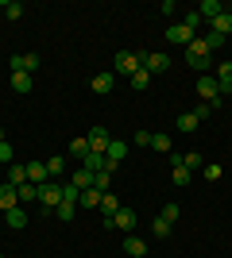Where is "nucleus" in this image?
Returning <instances> with one entry per match:
<instances>
[{
	"mask_svg": "<svg viewBox=\"0 0 232 258\" xmlns=\"http://www.w3.org/2000/svg\"><path fill=\"white\" fill-rule=\"evenodd\" d=\"M170 227H174V224H166L163 216H155V220H151V235L155 239H166V235H170Z\"/></svg>",
	"mask_w": 232,
	"mask_h": 258,
	"instance_id": "27",
	"label": "nucleus"
},
{
	"mask_svg": "<svg viewBox=\"0 0 232 258\" xmlns=\"http://www.w3.org/2000/svg\"><path fill=\"white\" fill-rule=\"evenodd\" d=\"M27 201H39V185H31V181L20 185V205H27Z\"/></svg>",
	"mask_w": 232,
	"mask_h": 258,
	"instance_id": "31",
	"label": "nucleus"
},
{
	"mask_svg": "<svg viewBox=\"0 0 232 258\" xmlns=\"http://www.w3.org/2000/svg\"><path fill=\"white\" fill-rule=\"evenodd\" d=\"M85 154H89V139L81 135V139L70 143V158H81V162H85Z\"/></svg>",
	"mask_w": 232,
	"mask_h": 258,
	"instance_id": "28",
	"label": "nucleus"
},
{
	"mask_svg": "<svg viewBox=\"0 0 232 258\" xmlns=\"http://www.w3.org/2000/svg\"><path fill=\"white\" fill-rule=\"evenodd\" d=\"M198 93H201V100H205V104L221 108V85H217V77H213V74H201V77H198Z\"/></svg>",
	"mask_w": 232,
	"mask_h": 258,
	"instance_id": "1",
	"label": "nucleus"
},
{
	"mask_svg": "<svg viewBox=\"0 0 232 258\" xmlns=\"http://www.w3.org/2000/svg\"><path fill=\"white\" fill-rule=\"evenodd\" d=\"M85 139H89V151H93V154H105V151H109V143H112V135L97 123V127H89Z\"/></svg>",
	"mask_w": 232,
	"mask_h": 258,
	"instance_id": "4",
	"label": "nucleus"
},
{
	"mask_svg": "<svg viewBox=\"0 0 232 258\" xmlns=\"http://www.w3.org/2000/svg\"><path fill=\"white\" fill-rule=\"evenodd\" d=\"M205 43H209V50H221V46H224V35L209 31V35H205Z\"/></svg>",
	"mask_w": 232,
	"mask_h": 258,
	"instance_id": "37",
	"label": "nucleus"
},
{
	"mask_svg": "<svg viewBox=\"0 0 232 258\" xmlns=\"http://www.w3.org/2000/svg\"><path fill=\"white\" fill-rule=\"evenodd\" d=\"M0 162H12V143H0Z\"/></svg>",
	"mask_w": 232,
	"mask_h": 258,
	"instance_id": "42",
	"label": "nucleus"
},
{
	"mask_svg": "<svg viewBox=\"0 0 232 258\" xmlns=\"http://www.w3.org/2000/svg\"><path fill=\"white\" fill-rule=\"evenodd\" d=\"M120 212V201H116V193H105L101 197V220H109V216Z\"/></svg>",
	"mask_w": 232,
	"mask_h": 258,
	"instance_id": "18",
	"label": "nucleus"
},
{
	"mask_svg": "<svg viewBox=\"0 0 232 258\" xmlns=\"http://www.w3.org/2000/svg\"><path fill=\"white\" fill-rule=\"evenodd\" d=\"M27 181H31V185L51 181V173H47V162H27Z\"/></svg>",
	"mask_w": 232,
	"mask_h": 258,
	"instance_id": "14",
	"label": "nucleus"
},
{
	"mask_svg": "<svg viewBox=\"0 0 232 258\" xmlns=\"http://www.w3.org/2000/svg\"><path fill=\"white\" fill-rule=\"evenodd\" d=\"M151 151L170 154V135H155V131H151Z\"/></svg>",
	"mask_w": 232,
	"mask_h": 258,
	"instance_id": "33",
	"label": "nucleus"
},
{
	"mask_svg": "<svg viewBox=\"0 0 232 258\" xmlns=\"http://www.w3.org/2000/svg\"><path fill=\"white\" fill-rule=\"evenodd\" d=\"M140 66H144L147 74H166L170 70V54H163V50H155V54H140Z\"/></svg>",
	"mask_w": 232,
	"mask_h": 258,
	"instance_id": "2",
	"label": "nucleus"
},
{
	"mask_svg": "<svg viewBox=\"0 0 232 258\" xmlns=\"http://www.w3.org/2000/svg\"><path fill=\"white\" fill-rule=\"evenodd\" d=\"M47 173H51V181H58V177L66 173V158H62V154H55V158H47Z\"/></svg>",
	"mask_w": 232,
	"mask_h": 258,
	"instance_id": "22",
	"label": "nucleus"
},
{
	"mask_svg": "<svg viewBox=\"0 0 232 258\" xmlns=\"http://www.w3.org/2000/svg\"><path fill=\"white\" fill-rule=\"evenodd\" d=\"M135 147H151V131H135Z\"/></svg>",
	"mask_w": 232,
	"mask_h": 258,
	"instance_id": "39",
	"label": "nucleus"
},
{
	"mask_svg": "<svg viewBox=\"0 0 232 258\" xmlns=\"http://www.w3.org/2000/svg\"><path fill=\"white\" fill-rule=\"evenodd\" d=\"M190 177H194V173H190V170H186V166H182V162H178L174 170H170V181H174V185H178V189H182V185H190Z\"/></svg>",
	"mask_w": 232,
	"mask_h": 258,
	"instance_id": "26",
	"label": "nucleus"
},
{
	"mask_svg": "<svg viewBox=\"0 0 232 258\" xmlns=\"http://www.w3.org/2000/svg\"><path fill=\"white\" fill-rule=\"evenodd\" d=\"M209 31H217V35H224V39H228V35H232V12H221V16L209 23Z\"/></svg>",
	"mask_w": 232,
	"mask_h": 258,
	"instance_id": "17",
	"label": "nucleus"
},
{
	"mask_svg": "<svg viewBox=\"0 0 232 258\" xmlns=\"http://www.w3.org/2000/svg\"><path fill=\"white\" fill-rule=\"evenodd\" d=\"M178 131H182V135H194V131H198V116H194V112H182V116H178Z\"/></svg>",
	"mask_w": 232,
	"mask_h": 258,
	"instance_id": "23",
	"label": "nucleus"
},
{
	"mask_svg": "<svg viewBox=\"0 0 232 258\" xmlns=\"http://www.w3.org/2000/svg\"><path fill=\"white\" fill-rule=\"evenodd\" d=\"M101 189H81V201H77V208H101Z\"/></svg>",
	"mask_w": 232,
	"mask_h": 258,
	"instance_id": "20",
	"label": "nucleus"
},
{
	"mask_svg": "<svg viewBox=\"0 0 232 258\" xmlns=\"http://www.w3.org/2000/svg\"><path fill=\"white\" fill-rule=\"evenodd\" d=\"M0 143H4V127H0Z\"/></svg>",
	"mask_w": 232,
	"mask_h": 258,
	"instance_id": "43",
	"label": "nucleus"
},
{
	"mask_svg": "<svg viewBox=\"0 0 232 258\" xmlns=\"http://www.w3.org/2000/svg\"><path fill=\"white\" fill-rule=\"evenodd\" d=\"M23 181H27V166H8V185H16V189H20Z\"/></svg>",
	"mask_w": 232,
	"mask_h": 258,
	"instance_id": "29",
	"label": "nucleus"
},
{
	"mask_svg": "<svg viewBox=\"0 0 232 258\" xmlns=\"http://www.w3.org/2000/svg\"><path fill=\"white\" fill-rule=\"evenodd\" d=\"M55 216L62 220V224H66V220H74V216H77V205H74V201H62V205L55 208Z\"/></svg>",
	"mask_w": 232,
	"mask_h": 258,
	"instance_id": "30",
	"label": "nucleus"
},
{
	"mask_svg": "<svg viewBox=\"0 0 232 258\" xmlns=\"http://www.w3.org/2000/svg\"><path fill=\"white\" fill-rule=\"evenodd\" d=\"M89 89H93L97 97H109L112 89H116V74H97L93 81H89Z\"/></svg>",
	"mask_w": 232,
	"mask_h": 258,
	"instance_id": "9",
	"label": "nucleus"
},
{
	"mask_svg": "<svg viewBox=\"0 0 232 258\" xmlns=\"http://www.w3.org/2000/svg\"><path fill=\"white\" fill-rule=\"evenodd\" d=\"M4 16H8V20H20V16H23V4H16V0L4 4Z\"/></svg>",
	"mask_w": 232,
	"mask_h": 258,
	"instance_id": "36",
	"label": "nucleus"
},
{
	"mask_svg": "<svg viewBox=\"0 0 232 258\" xmlns=\"http://www.w3.org/2000/svg\"><path fill=\"white\" fill-rule=\"evenodd\" d=\"M209 112H213V104H198V108H194V116H198V123H201V119H209Z\"/></svg>",
	"mask_w": 232,
	"mask_h": 258,
	"instance_id": "41",
	"label": "nucleus"
},
{
	"mask_svg": "<svg viewBox=\"0 0 232 258\" xmlns=\"http://www.w3.org/2000/svg\"><path fill=\"white\" fill-rule=\"evenodd\" d=\"M132 227H135V212L120 205V212L112 216V231H124V235H132Z\"/></svg>",
	"mask_w": 232,
	"mask_h": 258,
	"instance_id": "7",
	"label": "nucleus"
},
{
	"mask_svg": "<svg viewBox=\"0 0 232 258\" xmlns=\"http://www.w3.org/2000/svg\"><path fill=\"white\" fill-rule=\"evenodd\" d=\"M124 254H132V258H144V254H147V243H144L140 235H128V239H124Z\"/></svg>",
	"mask_w": 232,
	"mask_h": 258,
	"instance_id": "16",
	"label": "nucleus"
},
{
	"mask_svg": "<svg viewBox=\"0 0 232 258\" xmlns=\"http://www.w3.org/2000/svg\"><path fill=\"white\" fill-rule=\"evenodd\" d=\"M109 181H112V177H109V170L93 173V189H101V193H112V189H109Z\"/></svg>",
	"mask_w": 232,
	"mask_h": 258,
	"instance_id": "34",
	"label": "nucleus"
},
{
	"mask_svg": "<svg viewBox=\"0 0 232 258\" xmlns=\"http://www.w3.org/2000/svg\"><path fill=\"white\" fill-rule=\"evenodd\" d=\"M221 12H224V4H221V0H201V4H198V16H201V20H217V16H221Z\"/></svg>",
	"mask_w": 232,
	"mask_h": 258,
	"instance_id": "13",
	"label": "nucleus"
},
{
	"mask_svg": "<svg viewBox=\"0 0 232 258\" xmlns=\"http://www.w3.org/2000/svg\"><path fill=\"white\" fill-rule=\"evenodd\" d=\"M194 39H198V35L190 31L186 23H174V27H166V43H186V46H190Z\"/></svg>",
	"mask_w": 232,
	"mask_h": 258,
	"instance_id": "10",
	"label": "nucleus"
},
{
	"mask_svg": "<svg viewBox=\"0 0 232 258\" xmlns=\"http://www.w3.org/2000/svg\"><path fill=\"white\" fill-rule=\"evenodd\" d=\"M0 258H4V254H0Z\"/></svg>",
	"mask_w": 232,
	"mask_h": 258,
	"instance_id": "44",
	"label": "nucleus"
},
{
	"mask_svg": "<svg viewBox=\"0 0 232 258\" xmlns=\"http://www.w3.org/2000/svg\"><path fill=\"white\" fill-rule=\"evenodd\" d=\"M182 166H186V170L194 173V170H201V166H205V158H201L198 151H190V154H182Z\"/></svg>",
	"mask_w": 232,
	"mask_h": 258,
	"instance_id": "32",
	"label": "nucleus"
},
{
	"mask_svg": "<svg viewBox=\"0 0 232 258\" xmlns=\"http://www.w3.org/2000/svg\"><path fill=\"white\" fill-rule=\"evenodd\" d=\"M39 201H43V208L55 212V208L62 205V181H43L39 185Z\"/></svg>",
	"mask_w": 232,
	"mask_h": 258,
	"instance_id": "3",
	"label": "nucleus"
},
{
	"mask_svg": "<svg viewBox=\"0 0 232 258\" xmlns=\"http://www.w3.org/2000/svg\"><path fill=\"white\" fill-rule=\"evenodd\" d=\"M128 151H132V143H124V139H112L109 143V151H105V158H109V170H116L124 158H128Z\"/></svg>",
	"mask_w": 232,
	"mask_h": 258,
	"instance_id": "6",
	"label": "nucleus"
},
{
	"mask_svg": "<svg viewBox=\"0 0 232 258\" xmlns=\"http://www.w3.org/2000/svg\"><path fill=\"white\" fill-rule=\"evenodd\" d=\"M39 54H12V74H35L39 70Z\"/></svg>",
	"mask_w": 232,
	"mask_h": 258,
	"instance_id": "5",
	"label": "nucleus"
},
{
	"mask_svg": "<svg viewBox=\"0 0 232 258\" xmlns=\"http://www.w3.org/2000/svg\"><path fill=\"white\" fill-rule=\"evenodd\" d=\"M213 77H217V85H221V97L232 93V62H221L217 70H213Z\"/></svg>",
	"mask_w": 232,
	"mask_h": 258,
	"instance_id": "12",
	"label": "nucleus"
},
{
	"mask_svg": "<svg viewBox=\"0 0 232 258\" xmlns=\"http://www.w3.org/2000/svg\"><path fill=\"white\" fill-rule=\"evenodd\" d=\"M70 181H74L77 189H93V170H85V166H77V170L70 173Z\"/></svg>",
	"mask_w": 232,
	"mask_h": 258,
	"instance_id": "19",
	"label": "nucleus"
},
{
	"mask_svg": "<svg viewBox=\"0 0 232 258\" xmlns=\"http://www.w3.org/2000/svg\"><path fill=\"white\" fill-rule=\"evenodd\" d=\"M4 220H8V227H27V212H23V205L8 208V212H4Z\"/></svg>",
	"mask_w": 232,
	"mask_h": 258,
	"instance_id": "21",
	"label": "nucleus"
},
{
	"mask_svg": "<svg viewBox=\"0 0 232 258\" xmlns=\"http://www.w3.org/2000/svg\"><path fill=\"white\" fill-rule=\"evenodd\" d=\"M178 23H186L190 31L198 35V27H201V16H198V12H186V16H182V20H178Z\"/></svg>",
	"mask_w": 232,
	"mask_h": 258,
	"instance_id": "35",
	"label": "nucleus"
},
{
	"mask_svg": "<svg viewBox=\"0 0 232 258\" xmlns=\"http://www.w3.org/2000/svg\"><path fill=\"white\" fill-rule=\"evenodd\" d=\"M31 74H12V89H16V93H31Z\"/></svg>",
	"mask_w": 232,
	"mask_h": 258,
	"instance_id": "24",
	"label": "nucleus"
},
{
	"mask_svg": "<svg viewBox=\"0 0 232 258\" xmlns=\"http://www.w3.org/2000/svg\"><path fill=\"white\" fill-rule=\"evenodd\" d=\"M20 205V189H16V185H0V212H8V208H16Z\"/></svg>",
	"mask_w": 232,
	"mask_h": 258,
	"instance_id": "11",
	"label": "nucleus"
},
{
	"mask_svg": "<svg viewBox=\"0 0 232 258\" xmlns=\"http://www.w3.org/2000/svg\"><path fill=\"white\" fill-rule=\"evenodd\" d=\"M163 220H166V224H178V205H174V201L163 208Z\"/></svg>",
	"mask_w": 232,
	"mask_h": 258,
	"instance_id": "38",
	"label": "nucleus"
},
{
	"mask_svg": "<svg viewBox=\"0 0 232 258\" xmlns=\"http://www.w3.org/2000/svg\"><path fill=\"white\" fill-rule=\"evenodd\" d=\"M201 170H205V177H209V181H221V166H201Z\"/></svg>",
	"mask_w": 232,
	"mask_h": 258,
	"instance_id": "40",
	"label": "nucleus"
},
{
	"mask_svg": "<svg viewBox=\"0 0 232 258\" xmlns=\"http://www.w3.org/2000/svg\"><path fill=\"white\" fill-rule=\"evenodd\" d=\"M135 70H140V54H135V50H120V54H116V74L132 77Z\"/></svg>",
	"mask_w": 232,
	"mask_h": 258,
	"instance_id": "8",
	"label": "nucleus"
},
{
	"mask_svg": "<svg viewBox=\"0 0 232 258\" xmlns=\"http://www.w3.org/2000/svg\"><path fill=\"white\" fill-rule=\"evenodd\" d=\"M209 43H205V35H198V39H194V43H190L186 46V62H190V58H209Z\"/></svg>",
	"mask_w": 232,
	"mask_h": 258,
	"instance_id": "15",
	"label": "nucleus"
},
{
	"mask_svg": "<svg viewBox=\"0 0 232 258\" xmlns=\"http://www.w3.org/2000/svg\"><path fill=\"white\" fill-rule=\"evenodd\" d=\"M147 85H151V74H147L144 66H140V70H135V74H132V89H135V93H144Z\"/></svg>",
	"mask_w": 232,
	"mask_h": 258,
	"instance_id": "25",
	"label": "nucleus"
}]
</instances>
